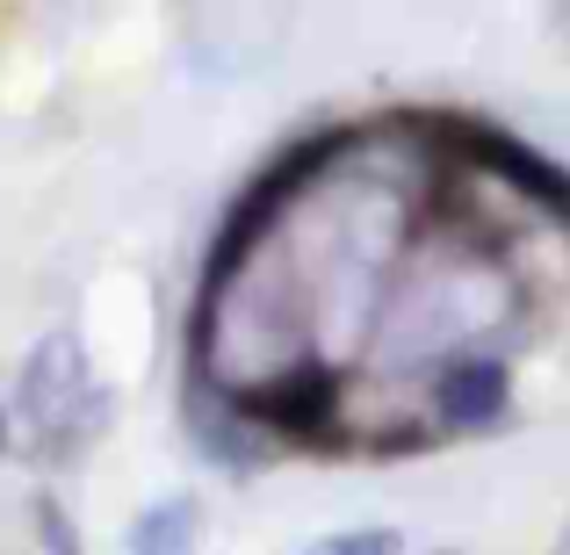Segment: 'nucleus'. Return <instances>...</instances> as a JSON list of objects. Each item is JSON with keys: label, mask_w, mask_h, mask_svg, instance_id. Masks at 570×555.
<instances>
[{"label": "nucleus", "mask_w": 570, "mask_h": 555, "mask_svg": "<svg viewBox=\"0 0 570 555\" xmlns=\"http://www.w3.org/2000/svg\"><path fill=\"white\" fill-rule=\"evenodd\" d=\"M188 368L232 397H261V389L318 368L311 275L282 238V224L238 252H209L203 296L188 318Z\"/></svg>", "instance_id": "f257e3e1"}, {"label": "nucleus", "mask_w": 570, "mask_h": 555, "mask_svg": "<svg viewBox=\"0 0 570 555\" xmlns=\"http://www.w3.org/2000/svg\"><path fill=\"white\" fill-rule=\"evenodd\" d=\"M87 389H95V383H87V347H80V333H43L37 347H29L22 383H14V404H8L14 447H29L37 462H58L66 418L80 412Z\"/></svg>", "instance_id": "f03ea898"}, {"label": "nucleus", "mask_w": 570, "mask_h": 555, "mask_svg": "<svg viewBox=\"0 0 570 555\" xmlns=\"http://www.w3.org/2000/svg\"><path fill=\"white\" fill-rule=\"evenodd\" d=\"M419 404H426V418L448 440L455 433H499L505 412H513V361L499 347L441 354V361L419 375Z\"/></svg>", "instance_id": "7ed1b4c3"}, {"label": "nucleus", "mask_w": 570, "mask_h": 555, "mask_svg": "<svg viewBox=\"0 0 570 555\" xmlns=\"http://www.w3.org/2000/svg\"><path fill=\"white\" fill-rule=\"evenodd\" d=\"M195 542H203V505L195 498H159V505H145V513L130 519L124 555H195Z\"/></svg>", "instance_id": "20e7f679"}, {"label": "nucleus", "mask_w": 570, "mask_h": 555, "mask_svg": "<svg viewBox=\"0 0 570 555\" xmlns=\"http://www.w3.org/2000/svg\"><path fill=\"white\" fill-rule=\"evenodd\" d=\"M311 555H404L397 527H354V534H325Z\"/></svg>", "instance_id": "39448f33"}, {"label": "nucleus", "mask_w": 570, "mask_h": 555, "mask_svg": "<svg viewBox=\"0 0 570 555\" xmlns=\"http://www.w3.org/2000/svg\"><path fill=\"white\" fill-rule=\"evenodd\" d=\"M37 527H43V548L51 555H80V534L66 527V513H58L51 498H37Z\"/></svg>", "instance_id": "423d86ee"}, {"label": "nucleus", "mask_w": 570, "mask_h": 555, "mask_svg": "<svg viewBox=\"0 0 570 555\" xmlns=\"http://www.w3.org/2000/svg\"><path fill=\"white\" fill-rule=\"evenodd\" d=\"M549 22H557V37H570V0H549Z\"/></svg>", "instance_id": "0eeeda50"}, {"label": "nucleus", "mask_w": 570, "mask_h": 555, "mask_svg": "<svg viewBox=\"0 0 570 555\" xmlns=\"http://www.w3.org/2000/svg\"><path fill=\"white\" fill-rule=\"evenodd\" d=\"M14 440V418H8V404H0V447H8Z\"/></svg>", "instance_id": "6e6552de"}, {"label": "nucleus", "mask_w": 570, "mask_h": 555, "mask_svg": "<svg viewBox=\"0 0 570 555\" xmlns=\"http://www.w3.org/2000/svg\"><path fill=\"white\" fill-rule=\"evenodd\" d=\"M557 555H570V519H563V534H557Z\"/></svg>", "instance_id": "1a4fd4ad"}]
</instances>
